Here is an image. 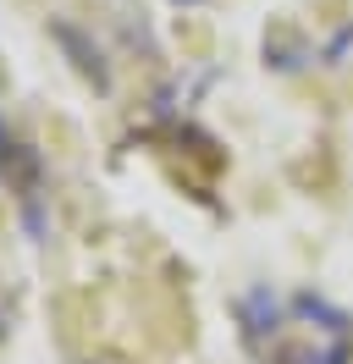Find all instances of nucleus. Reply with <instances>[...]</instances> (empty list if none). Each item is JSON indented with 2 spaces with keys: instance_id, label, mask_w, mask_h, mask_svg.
Segmentation results:
<instances>
[{
  "instance_id": "1",
  "label": "nucleus",
  "mask_w": 353,
  "mask_h": 364,
  "mask_svg": "<svg viewBox=\"0 0 353 364\" xmlns=\"http://www.w3.org/2000/svg\"><path fill=\"white\" fill-rule=\"evenodd\" d=\"M56 39H61V45L72 50V55H78V67H83L88 77H94V83H105V67H100V50H88L83 39H78V28H56Z\"/></svg>"
},
{
  "instance_id": "2",
  "label": "nucleus",
  "mask_w": 353,
  "mask_h": 364,
  "mask_svg": "<svg viewBox=\"0 0 353 364\" xmlns=\"http://www.w3.org/2000/svg\"><path fill=\"white\" fill-rule=\"evenodd\" d=\"M176 6H199V0H176Z\"/></svg>"
}]
</instances>
